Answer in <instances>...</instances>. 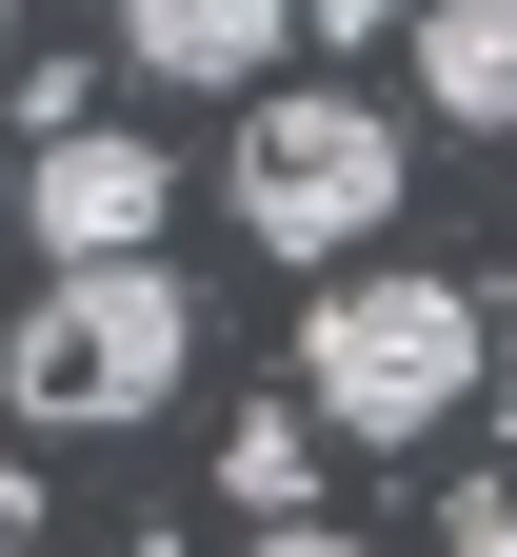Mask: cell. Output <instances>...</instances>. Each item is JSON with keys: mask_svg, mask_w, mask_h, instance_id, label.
Wrapping results in <instances>:
<instances>
[{"mask_svg": "<svg viewBox=\"0 0 517 557\" xmlns=\"http://www.w3.org/2000/svg\"><path fill=\"white\" fill-rule=\"evenodd\" d=\"M199 379V299L160 259H100V278H40L21 338H0V398L40 418V438H120V418H160Z\"/></svg>", "mask_w": 517, "mask_h": 557, "instance_id": "obj_1", "label": "cell"}, {"mask_svg": "<svg viewBox=\"0 0 517 557\" xmlns=\"http://www.w3.org/2000/svg\"><path fill=\"white\" fill-rule=\"evenodd\" d=\"M279 379H299V418H319V438H438V418H458L478 398V299H458V278H319V319H299V359H279Z\"/></svg>", "mask_w": 517, "mask_h": 557, "instance_id": "obj_2", "label": "cell"}, {"mask_svg": "<svg viewBox=\"0 0 517 557\" xmlns=\"http://www.w3.org/2000/svg\"><path fill=\"white\" fill-rule=\"evenodd\" d=\"M239 220L279 239V259H358V239H379L398 220V120L379 100H259L239 120Z\"/></svg>", "mask_w": 517, "mask_h": 557, "instance_id": "obj_3", "label": "cell"}, {"mask_svg": "<svg viewBox=\"0 0 517 557\" xmlns=\"http://www.w3.org/2000/svg\"><path fill=\"white\" fill-rule=\"evenodd\" d=\"M160 220H180V160H160L139 120H81V139H40V160H21V239H40L60 278L160 259Z\"/></svg>", "mask_w": 517, "mask_h": 557, "instance_id": "obj_4", "label": "cell"}, {"mask_svg": "<svg viewBox=\"0 0 517 557\" xmlns=\"http://www.w3.org/2000/svg\"><path fill=\"white\" fill-rule=\"evenodd\" d=\"M139 81H180V100H239L279 40H299V0H100Z\"/></svg>", "mask_w": 517, "mask_h": 557, "instance_id": "obj_5", "label": "cell"}, {"mask_svg": "<svg viewBox=\"0 0 517 557\" xmlns=\"http://www.w3.org/2000/svg\"><path fill=\"white\" fill-rule=\"evenodd\" d=\"M418 100L458 139H517V0H418Z\"/></svg>", "mask_w": 517, "mask_h": 557, "instance_id": "obj_6", "label": "cell"}, {"mask_svg": "<svg viewBox=\"0 0 517 557\" xmlns=\"http://www.w3.org/2000/svg\"><path fill=\"white\" fill-rule=\"evenodd\" d=\"M299 458H319V418H299V398H279V418H239V458H219V478H239V518H259V537L299 518Z\"/></svg>", "mask_w": 517, "mask_h": 557, "instance_id": "obj_7", "label": "cell"}, {"mask_svg": "<svg viewBox=\"0 0 517 557\" xmlns=\"http://www.w3.org/2000/svg\"><path fill=\"white\" fill-rule=\"evenodd\" d=\"M458 557H517V478H458V518H438Z\"/></svg>", "mask_w": 517, "mask_h": 557, "instance_id": "obj_8", "label": "cell"}, {"mask_svg": "<svg viewBox=\"0 0 517 557\" xmlns=\"http://www.w3.org/2000/svg\"><path fill=\"white\" fill-rule=\"evenodd\" d=\"M299 21H319V40H398L418 0H299Z\"/></svg>", "mask_w": 517, "mask_h": 557, "instance_id": "obj_9", "label": "cell"}, {"mask_svg": "<svg viewBox=\"0 0 517 557\" xmlns=\"http://www.w3.org/2000/svg\"><path fill=\"white\" fill-rule=\"evenodd\" d=\"M239 557H379V537H338V518H279V537H239Z\"/></svg>", "mask_w": 517, "mask_h": 557, "instance_id": "obj_10", "label": "cell"}, {"mask_svg": "<svg viewBox=\"0 0 517 557\" xmlns=\"http://www.w3.org/2000/svg\"><path fill=\"white\" fill-rule=\"evenodd\" d=\"M0 81H21V0H0Z\"/></svg>", "mask_w": 517, "mask_h": 557, "instance_id": "obj_11", "label": "cell"}, {"mask_svg": "<svg viewBox=\"0 0 517 557\" xmlns=\"http://www.w3.org/2000/svg\"><path fill=\"white\" fill-rule=\"evenodd\" d=\"M0 557H21V498H0Z\"/></svg>", "mask_w": 517, "mask_h": 557, "instance_id": "obj_12", "label": "cell"}, {"mask_svg": "<svg viewBox=\"0 0 517 557\" xmlns=\"http://www.w3.org/2000/svg\"><path fill=\"white\" fill-rule=\"evenodd\" d=\"M0 220H21V199H0Z\"/></svg>", "mask_w": 517, "mask_h": 557, "instance_id": "obj_13", "label": "cell"}]
</instances>
